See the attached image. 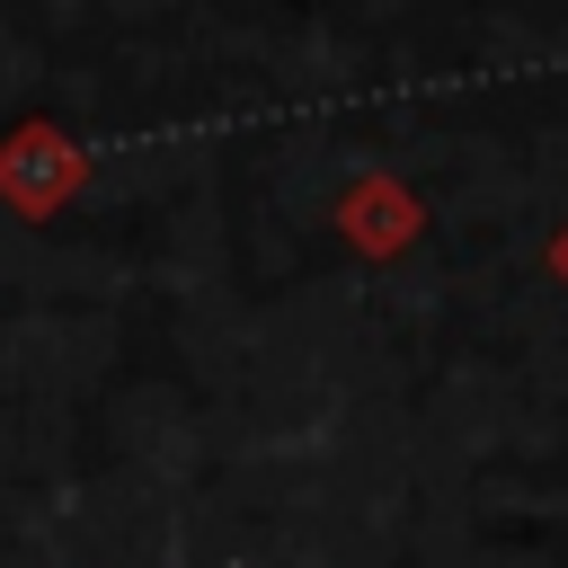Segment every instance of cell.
<instances>
[{
  "label": "cell",
  "mask_w": 568,
  "mask_h": 568,
  "mask_svg": "<svg viewBox=\"0 0 568 568\" xmlns=\"http://www.w3.org/2000/svg\"><path fill=\"white\" fill-rule=\"evenodd\" d=\"M89 186V142L53 115H18L0 133V213L18 222H53L71 195Z\"/></svg>",
  "instance_id": "cell-1"
},
{
  "label": "cell",
  "mask_w": 568,
  "mask_h": 568,
  "mask_svg": "<svg viewBox=\"0 0 568 568\" xmlns=\"http://www.w3.org/2000/svg\"><path fill=\"white\" fill-rule=\"evenodd\" d=\"M337 240H346L355 257L390 266V257H408V248L426 240V195H417L399 169H355V178L337 186Z\"/></svg>",
  "instance_id": "cell-2"
},
{
  "label": "cell",
  "mask_w": 568,
  "mask_h": 568,
  "mask_svg": "<svg viewBox=\"0 0 568 568\" xmlns=\"http://www.w3.org/2000/svg\"><path fill=\"white\" fill-rule=\"evenodd\" d=\"M541 266H550V275H559V284H568V222H559V231H550V248H541Z\"/></svg>",
  "instance_id": "cell-3"
}]
</instances>
